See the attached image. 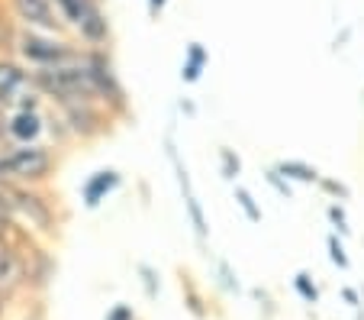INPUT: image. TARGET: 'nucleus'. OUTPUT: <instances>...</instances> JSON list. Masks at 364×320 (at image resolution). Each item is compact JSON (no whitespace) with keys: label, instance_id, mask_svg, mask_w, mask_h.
<instances>
[{"label":"nucleus","instance_id":"nucleus-8","mask_svg":"<svg viewBox=\"0 0 364 320\" xmlns=\"http://www.w3.org/2000/svg\"><path fill=\"white\" fill-rule=\"evenodd\" d=\"M203 62H206L203 46H197V42H193L191 52H187V62H184V81H197V78H200V68H203Z\"/></svg>","mask_w":364,"mask_h":320},{"label":"nucleus","instance_id":"nucleus-17","mask_svg":"<svg viewBox=\"0 0 364 320\" xmlns=\"http://www.w3.org/2000/svg\"><path fill=\"white\" fill-rule=\"evenodd\" d=\"M151 4H155V7H161V4H165V0H151Z\"/></svg>","mask_w":364,"mask_h":320},{"label":"nucleus","instance_id":"nucleus-13","mask_svg":"<svg viewBox=\"0 0 364 320\" xmlns=\"http://www.w3.org/2000/svg\"><path fill=\"white\" fill-rule=\"evenodd\" d=\"M14 214H16V207H14V197H10V191H0V223L10 220Z\"/></svg>","mask_w":364,"mask_h":320},{"label":"nucleus","instance_id":"nucleus-1","mask_svg":"<svg viewBox=\"0 0 364 320\" xmlns=\"http://www.w3.org/2000/svg\"><path fill=\"white\" fill-rule=\"evenodd\" d=\"M52 168V155L39 146H14L0 153V181H36Z\"/></svg>","mask_w":364,"mask_h":320},{"label":"nucleus","instance_id":"nucleus-7","mask_svg":"<svg viewBox=\"0 0 364 320\" xmlns=\"http://www.w3.org/2000/svg\"><path fill=\"white\" fill-rule=\"evenodd\" d=\"M119 175L117 172H97L94 178L84 185V201H87V207H97V204L103 201V195H110L113 188H117Z\"/></svg>","mask_w":364,"mask_h":320},{"label":"nucleus","instance_id":"nucleus-11","mask_svg":"<svg viewBox=\"0 0 364 320\" xmlns=\"http://www.w3.org/2000/svg\"><path fill=\"white\" fill-rule=\"evenodd\" d=\"M235 201H239V204H242V210H245V214H248V220H262V210L255 207L252 195H248V191H245V188H239V191H235Z\"/></svg>","mask_w":364,"mask_h":320},{"label":"nucleus","instance_id":"nucleus-16","mask_svg":"<svg viewBox=\"0 0 364 320\" xmlns=\"http://www.w3.org/2000/svg\"><path fill=\"white\" fill-rule=\"evenodd\" d=\"M7 123H10V120H4V113H0V136L7 133Z\"/></svg>","mask_w":364,"mask_h":320},{"label":"nucleus","instance_id":"nucleus-12","mask_svg":"<svg viewBox=\"0 0 364 320\" xmlns=\"http://www.w3.org/2000/svg\"><path fill=\"white\" fill-rule=\"evenodd\" d=\"M329 256H332V262H336V265H342V269H348V256H345L342 243H338L336 237H329Z\"/></svg>","mask_w":364,"mask_h":320},{"label":"nucleus","instance_id":"nucleus-5","mask_svg":"<svg viewBox=\"0 0 364 320\" xmlns=\"http://www.w3.org/2000/svg\"><path fill=\"white\" fill-rule=\"evenodd\" d=\"M14 7L29 26H39V29H55L58 26L52 0H14Z\"/></svg>","mask_w":364,"mask_h":320},{"label":"nucleus","instance_id":"nucleus-6","mask_svg":"<svg viewBox=\"0 0 364 320\" xmlns=\"http://www.w3.org/2000/svg\"><path fill=\"white\" fill-rule=\"evenodd\" d=\"M7 133L20 146H33V140L42 133V117L36 110H16L7 123Z\"/></svg>","mask_w":364,"mask_h":320},{"label":"nucleus","instance_id":"nucleus-10","mask_svg":"<svg viewBox=\"0 0 364 320\" xmlns=\"http://www.w3.org/2000/svg\"><path fill=\"white\" fill-rule=\"evenodd\" d=\"M294 288H296V294H300L303 301H309V304H316V298H319V288L313 285V279H309L306 272H300L294 279Z\"/></svg>","mask_w":364,"mask_h":320},{"label":"nucleus","instance_id":"nucleus-4","mask_svg":"<svg viewBox=\"0 0 364 320\" xmlns=\"http://www.w3.org/2000/svg\"><path fill=\"white\" fill-rule=\"evenodd\" d=\"M20 52L36 65V68H55V65H65L68 58H75L62 42L42 39V36H33V33H26L20 39Z\"/></svg>","mask_w":364,"mask_h":320},{"label":"nucleus","instance_id":"nucleus-14","mask_svg":"<svg viewBox=\"0 0 364 320\" xmlns=\"http://www.w3.org/2000/svg\"><path fill=\"white\" fill-rule=\"evenodd\" d=\"M103 320H136V314H132L129 304H117V307H110V311H107V317H103Z\"/></svg>","mask_w":364,"mask_h":320},{"label":"nucleus","instance_id":"nucleus-2","mask_svg":"<svg viewBox=\"0 0 364 320\" xmlns=\"http://www.w3.org/2000/svg\"><path fill=\"white\" fill-rule=\"evenodd\" d=\"M36 78L14 62H0V104L14 110H36Z\"/></svg>","mask_w":364,"mask_h":320},{"label":"nucleus","instance_id":"nucleus-15","mask_svg":"<svg viewBox=\"0 0 364 320\" xmlns=\"http://www.w3.org/2000/svg\"><path fill=\"white\" fill-rule=\"evenodd\" d=\"M7 269H10V256H7V249H0V282H4Z\"/></svg>","mask_w":364,"mask_h":320},{"label":"nucleus","instance_id":"nucleus-3","mask_svg":"<svg viewBox=\"0 0 364 320\" xmlns=\"http://www.w3.org/2000/svg\"><path fill=\"white\" fill-rule=\"evenodd\" d=\"M55 7L62 10L65 20L81 29L90 42L107 39V20H103L100 7H97L94 0H55Z\"/></svg>","mask_w":364,"mask_h":320},{"label":"nucleus","instance_id":"nucleus-9","mask_svg":"<svg viewBox=\"0 0 364 320\" xmlns=\"http://www.w3.org/2000/svg\"><path fill=\"white\" fill-rule=\"evenodd\" d=\"M274 172H277V175H290V178H296V181H316V178H319L316 168L303 165V162H281Z\"/></svg>","mask_w":364,"mask_h":320}]
</instances>
